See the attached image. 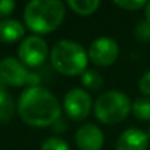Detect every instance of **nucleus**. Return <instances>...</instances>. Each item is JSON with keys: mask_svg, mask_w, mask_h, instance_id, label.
Instances as JSON below:
<instances>
[{"mask_svg": "<svg viewBox=\"0 0 150 150\" xmlns=\"http://www.w3.org/2000/svg\"><path fill=\"white\" fill-rule=\"evenodd\" d=\"M60 112L62 109L56 96L40 86L28 87L18 99V113L28 125H53L60 119Z\"/></svg>", "mask_w": 150, "mask_h": 150, "instance_id": "f257e3e1", "label": "nucleus"}, {"mask_svg": "<svg viewBox=\"0 0 150 150\" xmlns=\"http://www.w3.org/2000/svg\"><path fill=\"white\" fill-rule=\"evenodd\" d=\"M65 5L59 0H33L25 6L24 21L38 34L56 30L65 18Z\"/></svg>", "mask_w": 150, "mask_h": 150, "instance_id": "f03ea898", "label": "nucleus"}, {"mask_svg": "<svg viewBox=\"0 0 150 150\" xmlns=\"http://www.w3.org/2000/svg\"><path fill=\"white\" fill-rule=\"evenodd\" d=\"M52 66L62 75H83L88 65V54L81 44L71 40H59L50 50Z\"/></svg>", "mask_w": 150, "mask_h": 150, "instance_id": "7ed1b4c3", "label": "nucleus"}, {"mask_svg": "<svg viewBox=\"0 0 150 150\" xmlns=\"http://www.w3.org/2000/svg\"><path fill=\"white\" fill-rule=\"evenodd\" d=\"M131 108L132 103L125 93L118 90H110L99 96V99L96 100L94 115L100 122L113 125L122 122L131 112Z\"/></svg>", "mask_w": 150, "mask_h": 150, "instance_id": "20e7f679", "label": "nucleus"}, {"mask_svg": "<svg viewBox=\"0 0 150 150\" xmlns=\"http://www.w3.org/2000/svg\"><path fill=\"white\" fill-rule=\"evenodd\" d=\"M0 80L5 84L15 87L24 84H31V87H35L40 83V77L37 74L27 71L25 65L12 56L3 57L0 60Z\"/></svg>", "mask_w": 150, "mask_h": 150, "instance_id": "39448f33", "label": "nucleus"}, {"mask_svg": "<svg viewBox=\"0 0 150 150\" xmlns=\"http://www.w3.org/2000/svg\"><path fill=\"white\" fill-rule=\"evenodd\" d=\"M18 54L24 65L40 66L44 63L49 54V47H47L46 40L41 38L40 35H28L19 44Z\"/></svg>", "mask_w": 150, "mask_h": 150, "instance_id": "423d86ee", "label": "nucleus"}, {"mask_svg": "<svg viewBox=\"0 0 150 150\" xmlns=\"http://www.w3.org/2000/svg\"><path fill=\"white\" fill-rule=\"evenodd\" d=\"M88 60L97 66H109L119 56V46L110 37H99L88 47Z\"/></svg>", "mask_w": 150, "mask_h": 150, "instance_id": "0eeeda50", "label": "nucleus"}, {"mask_svg": "<svg viewBox=\"0 0 150 150\" xmlns=\"http://www.w3.org/2000/svg\"><path fill=\"white\" fill-rule=\"evenodd\" d=\"M91 97L83 88H72L66 93L63 100V108L68 116L74 121H83L91 112Z\"/></svg>", "mask_w": 150, "mask_h": 150, "instance_id": "6e6552de", "label": "nucleus"}, {"mask_svg": "<svg viewBox=\"0 0 150 150\" xmlns=\"http://www.w3.org/2000/svg\"><path fill=\"white\" fill-rule=\"evenodd\" d=\"M75 141L80 150H102L105 135L102 129L94 124H86L78 128L75 134Z\"/></svg>", "mask_w": 150, "mask_h": 150, "instance_id": "1a4fd4ad", "label": "nucleus"}, {"mask_svg": "<svg viewBox=\"0 0 150 150\" xmlns=\"http://www.w3.org/2000/svg\"><path fill=\"white\" fill-rule=\"evenodd\" d=\"M149 143L150 140L146 132L138 128H128L119 135L116 150H147Z\"/></svg>", "mask_w": 150, "mask_h": 150, "instance_id": "9d476101", "label": "nucleus"}, {"mask_svg": "<svg viewBox=\"0 0 150 150\" xmlns=\"http://www.w3.org/2000/svg\"><path fill=\"white\" fill-rule=\"evenodd\" d=\"M25 34L24 25L18 19H2L0 21V40L12 43Z\"/></svg>", "mask_w": 150, "mask_h": 150, "instance_id": "9b49d317", "label": "nucleus"}, {"mask_svg": "<svg viewBox=\"0 0 150 150\" xmlns=\"http://www.w3.org/2000/svg\"><path fill=\"white\" fill-rule=\"evenodd\" d=\"M66 5L72 9V12L83 16L91 15L100 8L99 0H68Z\"/></svg>", "mask_w": 150, "mask_h": 150, "instance_id": "f8f14e48", "label": "nucleus"}, {"mask_svg": "<svg viewBox=\"0 0 150 150\" xmlns=\"http://www.w3.org/2000/svg\"><path fill=\"white\" fill-rule=\"evenodd\" d=\"M15 110L13 99L6 90H0V124L8 122Z\"/></svg>", "mask_w": 150, "mask_h": 150, "instance_id": "ddd939ff", "label": "nucleus"}, {"mask_svg": "<svg viewBox=\"0 0 150 150\" xmlns=\"http://www.w3.org/2000/svg\"><path fill=\"white\" fill-rule=\"evenodd\" d=\"M83 86L90 90H99L103 86V77L96 69H86L81 75Z\"/></svg>", "mask_w": 150, "mask_h": 150, "instance_id": "4468645a", "label": "nucleus"}, {"mask_svg": "<svg viewBox=\"0 0 150 150\" xmlns=\"http://www.w3.org/2000/svg\"><path fill=\"white\" fill-rule=\"evenodd\" d=\"M131 112L140 121H150V97L137 99L132 103Z\"/></svg>", "mask_w": 150, "mask_h": 150, "instance_id": "2eb2a0df", "label": "nucleus"}, {"mask_svg": "<svg viewBox=\"0 0 150 150\" xmlns=\"http://www.w3.org/2000/svg\"><path fill=\"white\" fill-rule=\"evenodd\" d=\"M113 5L124 9V11L134 12V11H138L141 8H146L147 2L146 0H113Z\"/></svg>", "mask_w": 150, "mask_h": 150, "instance_id": "dca6fc26", "label": "nucleus"}, {"mask_svg": "<svg viewBox=\"0 0 150 150\" xmlns=\"http://www.w3.org/2000/svg\"><path fill=\"white\" fill-rule=\"evenodd\" d=\"M41 150H71L65 140L59 137H50L41 144Z\"/></svg>", "mask_w": 150, "mask_h": 150, "instance_id": "f3484780", "label": "nucleus"}, {"mask_svg": "<svg viewBox=\"0 0 150 150\" xmlns=\"http://www.w3.org/2000/svg\"><path fill=\"white\" fill-rule=\"evenodd\" d=\"M135 37L140 41H150V22L147 19L140 21L135 25Z\"/></svg>", "mask_w": 150, "mask_h": 150, "instance_id": "a211bd4d", "label": "nucleus"}, {"mask_svg": "<svg viewBox=\"0 0 150 150\" xmlns=\"http://www.w3.org/2000/svg\"><path fill=\"white\" fill-rule=\"evenodd\" d=\"M138 88H140V91H141L143 94H146V96L150 97V69L140 78V81H138Z\"/></svg>", "mask_w": 150, "mask_h": 150, "instance_id": "6ab92c4d", "label": "nucleus"}, {"mask_svg": "<svg viewBox=\"0 0 150 150\" xmlns=\"http://www.w3.org/2000/svg\"><path fill=\"white\" fill-rule=\"evenodd\" d=\"M15 9V2L13 0H0V15L5 16L9 15Z\"/></svg>", "mask_w": 150, "mask_h": 150, "instance_id": "aec40b11", "label": "nucleus"}, {"mask_svg": "<svg viewBox=\"0 0 150 150\" xmlns=\"http://www.w3.org/2000/svg\"><path fill=\"white\" fill-rule=\"evenodd\" d=\"M146 19L150 22V2H147L146 5Z\"/></svg>", "mask_w": 150, "mask_h": 150, "instance_id": "412c9836", "label": "nucleus"}, {"mask_svg": "<svg viewBox=\"0 0 150 150\" xmlns=\"http://www.w3.org/2000/svg\"><path fill=\"white\" fill-rule=\"evenodd\" d=\"M147 135H149V140H150V131H149V134H147Z\"/></svg>", "mask_w": 150, "mask_h": 150, "instance_id": "4be33fe9", "label": "nucleus"}]
</instances>
